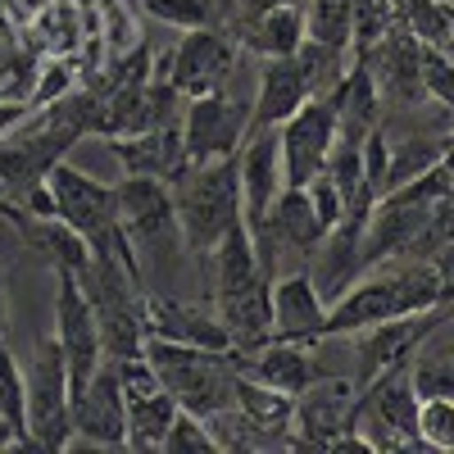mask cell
<instances>
[{
    "instance_id": "obj_3",
    "label": "cell",
    "mask_w": 454,
    "mask_h": 454,
    "mask_svg": "<svg viewBox=\"0 0 454 454\" xmlns=\"http://www.w3.org/2000/svg\"><path fill=\"white\" fill-rule=\"evenodd\" d=\"M141 350L155 364L168 395L182 409L200 413V419L237 400V372H241L237 350H200V346H182V340H164V336H145Z\"/></svg>"
},
{
    "instance_id": "obj_15",
    "label": "cell",
    "mask_w": 454,
    "mask_h": 454,
    "mask_svg": "<svg viewBox=\"0 0 454 454\" xmlns=\"http://www.w3.org/2000/svg\"><path fill=\"white\" fill-rule=\"evenodd\" d=\"M323 323H327V300L314 286V278L305 269L282 273L273 282V340H323Z\"/></svg>"
},
{
    "instance_id": "obj_21",
    "label": "cell",
    "mask_w": 454,
    "mask_h": 454,
    "mask_svg": "<svg viewBox=\"0 0 454 454\" xmlns=\"http://www.w3.org/2000/svg\"><path fill=\"white\" fill-rule=\"evenodd\" d=\"M332 109H336V123L340 132H355V137H368L377 123H382V91L372 82V68L364 59L350 64V73L340 78V87L327 96Z\"/></svg>"
},
{
    "instance_id": "obj_11",
    "label": "cell",
    "mask_w": 454,
    "mask_h": 454,
    "mask_svg": "<svg viewBox=\"0 0 454 454\" xmlns=\"http://www.w3.org/2000/svg\"><path fill=\"white\" fill-rule=\"evenodd\" d=\"M355 404H359V391L346 382V377H314V382L295 395V436H291V445L327 450L332 436L355 427Z\"/></svg>"
},
{
    "instance_id": "obj_16",
    "label": "cell",
    "mask_w": 454,
    "mask_h": 454,
    "mask_svg": "<svg viewBox=\"0 0 454 454\" xmlns=\"http://www.w3.org/2000/svg\"><path fill=\"white\" fill-rule=\"evenodd\" d=\"M145 336H164V340H182V346H200V350H232L218 309H200V305H182V300H164V295H145Z\"/></svg>"
},
{
    "instance_id": "obj_31",
    "label": "cell",
    "mask_w": 454,
    "mask_h": 454,
    "mask_svg": "<svg viewBox=\"0 0 454 454\" xmlns=\"http://www.w3.org/2000/svg\"><path fill=\"white\" fill-rule=\"evenodd\" d=\"M419 436L427 450H454V395H423Z\"/></svg>"
},
{
    "instance_id": "obj_10",
    "label": "cell",
    "mask_w": 454,
    "mask_h": 454,
    "mask_svg": "<svg viewBox=\"0 0 454 454\" xmlns=\"http://www.w3.org/2000/svg\"><path fill=\"white\" fill-rule=\"evenodd\" d=\"M119 205H123V232L137 250H164L182 241V223L173 205V182L160 177H123L119 182Z\"/></svg>"
},
{
    "instance_id": "obj_39",
    "label": "cell",
    "mask_w": 454,
    "mask_h": 454,
    "mask_svg": "<svg viewBox=\"0 0 454 454\" xmlns=\"http://www.w3.org/2000/svg\"><path fill=\"white\" fill-rule=\"evenodd\" d=\"M0 332H5V282H0Z\"/></svg>"
},
{
    "instance_id": "obj_28",
    "label": "cell",
    "mask_w": 454,
    "mask_h": 454,
    "mask_svg": "<svg viewBox=\"0 0 454 454\" xmlns=\"http://www.w3.org/2000/svg\"><path fill=\"white\" fill-rule=\"evenodd\" d=\"M305 5V36L336 51H350L355 42V0H300Z\"/></svg>"
},
{
    "instance_id": "obj_7",
    "label": "cell",
    "mask_w": 454,
    "mask_h": 454,
    "mask_svg": "<svg viewBox=\"0 0 454 454\" xmlns=\"http://www.w3.org/2000/svg\"><path fill=\"white\" fill-rule=\"evenodd\" d=\"M59 273V300H55V332H59V346L68 359V377H73V391L87 387L96 368L105 364V346H100V323L91 309V295L82 286V278L73 269H55Z\"/></svg>"
},
{
    "instance_id": "obj_2",
    "label": "cell",
    "mask_w": 454,
    "mask_h": 454,
    "mask_svg": "<svg viewBox=\"0 0 454 454\" xmlns=\"http://www.w3.org/2000/svg\"><path fill=\"white\" fill-rule=\"evenodd\" d=\"M173 205L182 223V246L200 254H214V246L246 223L241 205V160H209V164H186L173 182Z\"/></svg>"
},
{
    "instance_id": "obj_19",
    "label": "cell",
    "mask_w": 454,
    "mask_h": 454,
    "mask_svg": "<svg viewBox=\"0 0 454 454\" xmlns=\"http://www.w3.org/2000/svg\"><path fill=\"white\" fill-rule=\"evenodd\" d=\"M314 96L305 87V73H300L295 55L291 59H269L259 73V91H254V128H282L286 119H295Z\"/></svg>"
},
{
    "instance_id": "obj_6",
    "label": "cell",
    "mask_w": 454,
    "mask_h": 454,
    "mask_svg": "<svg viewBox=\"0 0 454 454\" xmlns=\"http://www.w3.org/2000/svg\"><path fill=\"white\" fill-rule=\"evenodd\" d=\"M254 128V100H237L227 91L192 100V109L182 114V132H186V160L209 164L241 155V145Z\"/></svg>"
},
{
    "instance_id": "obj_23",
    "label": "cell",
    "mask_w": 454,
    "mask_h": 454,
    "mask_svg": "<svg viewBox=\"0 0 454 454\" xmlns=\"http://www.w3.org/2000/svg\"><path fill=\"white\" fill-rule=\"evenodd\" d=\"M237 404L246 409V419L254 427H263L278 445H291V432H295V395L259 382L250 372H237Z\"/></svg>"
},
{
    "instance_id": "obj_37",
    "label": "cell",
    "mask_w": 454,
    "mask_h": 454,
    "mask_svg": "<svg viewBox=\"0 0 454 454\" xmlns=\"http://www.w3.org/2000/svg\"><path fill=\"white\" fill-rule=\"evenodd\" d=\"M14 441H19V432H14V423L5 419V413H0V450H5V445H14ZM19 445H23V441H19Z\"/></svg>"
},
{
    "instance_id": "obj_12",
    "label": "cell",
    "mask_w": 454,
    "mask_h": 454,
    "mask_svg": "<svg viewBox=\"0 0 454 454\" xmlns=\"http://www.w3.org/2000/svg\"><path fill=\"white\" fill-rule=\"evenodd\" d=\"M237 68V51L223 32L214 27H192L182 36V46L173 51V64H168V82L186 96V100H200V96H214L227 87Z\"/></svg>"
},
{
    "instance_id": "obj_18",
    "label": "cell",
    "mask_w": 454,
    "mask_h": 454,
    "mask_svg": "<svg viewBox=\"0 0 454 454\" xmlns=\"http://www.w3.org/2000/svg\"><path fill=\"white\" fill-rule=\"evenodd\" d=\"M218 318L237 355H254L273 340V278H259L237 295H218Z\"/></svg>"
},
{
    "instance_id": "obj_17",
    "label": "cell",
    "mask_w": 454,
    "mask_h": 454,
    "mask_svg": "<svg viewBox=\"0 0 454 454\" xmlns=\"http://www.w3.org/2000/svg\"><path fill=\"white\" fill-rule=\"evenodd\" d=\"M114 155H119L128 177H160V182H177V173L192 164V160H186V132H182V123L132 132L128 141L114 137Z\"/></svg>"
},
{
    "instance_id": "obj_8",
    "label": "cell",
    "mask_w": 454,
    "mask_h": 454,
    "mask_svg": "<svg viewBox=\"0 0 454 454\" xmlns=\"http://www.w3.org/2000/svg\"><path fill=\"white\" fill-rule=\"evenodd\" d=\"M278 137H282V173H286V186H309L318 173H327V160H332L336 137H340L332 100H309L305 109L295 114V119H286L278 128Z\"/></svg>"
},
{
    "instance_id": "obj_29",
    "label": "cell",
    "mask_w": 454,
    "mask_h": 454,
    "mask_svg": "<svg viewBox=\"0 0 454 454\" xmlns=\"http://www.w3.org/2000/svg\"><path fill=\"white\" fill-rule=\"evenodd\" d=\"M0 413L14 423L19 441L27 445V377L19 372V364L5 346H0Z\"/></svg>"
},
{
    "instance_id": "obj_38",
    "label": "cell",
    "mask_w": 454,
    "mask_h": 454,
    "mask_svg": "<svg viewBox=\"0 0 454 454\" xmlns=\"http://www.w3.org/2000/svg\"><path fill=\"white\" fill-rule=\"evenodd\" d=\"M441 164H445L450 177H454V137H445V155H441Z\"/></svg>"
},
{
    "instance_id": "obj_35",
    "label": "cell",
    "mask_w": 454,
    "mask_h": 454,
    "mask_svg": "<svg viewBox=\"0 0 454 454\" xmlns=\"http://www.w3.org/2000/svg\"><path fill=\"white\" fill-rule=\"evenodd\" d=\"M432 263H436V273H441V282H445V300H454V246H445Z\"/></svg>"
},
{
    "instance_id": "obj_30",
    "label": "cell",
    "mask_w": 454,
    "mask_h": 454,
    "mask_svg": "<svg viewBox=\"0 0 454 454\" xmlns=\"http://www.w3.org/2000/svg\"><path fill=\"white\" fill-rule=\"evenodd\" d=\"M150 19H160L168 27H214L218 19V0H141Z\"/></svg>"
},
{
    "instance_id": "obj_22",
    "label": "cell",
    "mask_w": 454,
    "mask_h": 454,
    "mask_svg": "<svg viewBox=\"0 0 454 454\" xmlns=\"http://www.w3.org/2000/svg\"><path fill=\"white\" fill-rule=\"evenodd\" d=\"M250 377H259V382H269V387H278L286 395H300L323 372H318L314 355L305 350V340H269L263 350H254Z\"/></svg>"
},
{
    "instance_id": "obj_20",
    "label": "cell",
    "mask_w": 454,
    "mask_h": 454,
    "mask_svg": "<svg viewBox=\"0 0 454 454\" xmlns=\"http://www.w3.org/2000/svg\"><path fill=\"white\" fill-rule=\"evenodd\" d=\"M241 46L263 55V59H291L305 42V5H273L259 10L246 23H237Z\"/></svg>"
},
{
    "instance_id": "obj_26",
    "label": "cell",
    "mask_w": 454,
    "mask_h": 454,
    "mask_svg": "<svg viewBox=\"0 0 454 454\" xmlns=\"http://www.w3.org/2000/svg\"><path fill=\"white\" fill-rule=\"evenodd\" d=\"M391 137V132H387ZM445 155V137H427V132H404V137H391V150H387V196L395 186L423 177L427 168H436Z\"/></svg>"
},
{
    "instance_id": "obj_34",
    "label": "cell",
    "mask_w": 454,
    "mask_h": 454,
    "mask_svg": "<svg viewBox=\"0 0 454 454\" xmlns=\"http://www.w3.org/2000/svg\"><path fill=\"white\" fill-rule=\"evenodd\" d=\"M0 10H5L10 23L23 27V23H32L36 14H46V10H51V0H0Z\"/></svg>"
},
{
    "instance_id": "obj_25",
    "label": "cell",
    "mask_w": 454,
    "mask_h": 454,
    "mask_svg": "<svg viewBox=\"0 0 454 454\" xmlns=\"http://www.w3.org/2000/svg\"><path fill=\"white\" fill-rule=\"evenodd\" d=\"M23 227H27V241H32L36 250H46L55 269H73L78 278L91 269V241H87L82 232H73L64 218L42 214L36 223H23Z\"/></svg>"
},
{
    "instance_id": "obj_36",
    "label": "cell",
    "mask_w": 454,
    "mask_h": 454,
    "mask_svg": "<svg viewBox=\"0 0 454 454\" xmlns=\"http://www.w3.org/2000/svg\"><path fill=\"white\" fill-rule=\"evenodd\" d=\"M273 5H300V0H237V23H246L259 10H273Z\"/></svg>"
},
{
    "instance_id": "obj_13",
    "label": "cell",
    "mask_w": 454,
    "mask_h": 454,
    "mask_svg": "<svg viewBox=\"0 0 454 454\" xmlns=\"http://www.w3.org/2000/svg\"><path fill=\"white\" fill-rule=\"evenodd\" d=\"M241 205H246V227L250 237L269 223L278 196L286 192V173H282V137L278 128H259L241 145Z\"/></svg>"
},
{
    "instance_id": "obj_5",
    "label": "cell",
    "mask_w": 454,
    "mask_h": 454,
    "mask_svg": "<svg viewBox=\"0 0 454 454\" xmlns=\"http://www.w3.org/2000/svg\"><path fill=\"white\" fill-rule=\"evenodd\" d=\"M46 192L55 200V218H64L73 232H82L91 246L109 241L114 232H123V205L119 186H105L68 164H55L46 173Z\"/></svg>"
},
{
    "instance_id": "obj_40",
    "label": "cell",
    "mask_w": 454,
    "mask_h": 454,
    "mask_svg": "<svg viewBox=\"0 0 454 454\" xmlns=\"http://www.w3.org/2000/svg\"><path fill=\"white\" fill-rule=\"evenodd\" d=\"M450 350H454V346H450Z\"/></svg>"
},
{
    "instance_id": "obj_33",
    "label": "cell",
    "mask_w": 454,
    "mask_h": 454,
    "mask_svg": "<svg viewBox=\"0 0 454 454\" xmlns=\"http://www.w3.org/2000/svg\"><path fill=\"white\" fill-rule=\"evenodd\" d=\"M423 87H427V100L454 109V55L450 51L423 46Z\"/></svg>"
},
{
    "instance_id": "obj_32",
    "label": "cell",
    "mask_w": 454,
    "mask_h": 454,
    "mask_svg": "<svg viewBox=\"0 0 454 454\" xmlns=\"http://www.w3.org/2000/svg\"><path fill=\"white\" fill-rule=\"evenodd\" d=\"M164 450H168V454H209V450H218V441H214V432H209V423L200 419V413L177 409Z\"/></svg>"
},
{
    "instance_id": "obj_1",
    "label": "cell",
    "mask_w": 454,
    "mask_h": 454,
    "mask_svg": "<svg viewBox=\"0 0 454 454\" xmlns=\"http://www.w3.org/2000/svg\"><path fill=\"white\" fill-rule=\"evenodd\" d=\"M436 305H450V300H445V282L432 259H387L377 273L359 278L346 295L327 305L323 336H355L372 323L423 314Z\"/></svg>"
},
{
    "instance_id": "obj_14",
    "label": "cell",
    "mask_w": 454,
    "mask_h": 454,
    "mask_svg": "<svg viewBox=\"0 0 454 454\" xmlns=\"http://www.w3.org/2000/svg\"><path fill=\"white\" fill-rule=\"evenodd\" d=\"M441 314H445V305L423 309V314H404V318H387V323H372V327L355 332L359 336V387H368L382 368L419 355L423 340L441 327Z\"/></svg>"
},
{
    "instance_id": "obj_4",
    "label": "cell",
    "mask_w": 454,
    "mask_h": 454,
    "mask_svg": "<svg viewBox=\"0 0 454 454\" xmlns=\"http://www.w3.org/2000/svg\"><path fill=\"white\" fill-rule=\"evenodd\" d=\"M27 445L68 450L73 445V377L59 336L42 340L27 364Z\"/></svg>"
},
{
    "instance_id": "obj_24",
    "label": "cell",
    "mask_w": 454,
    "mask_h": 454,
    "mask_svg": "<svg viewBox=\"0 0 454 454\" xmlns=\"http://www.w3.org/2000/svg\"><path fill=\"white\" fill-rule=\"evenodd\" d=\"M177 409L182 404L168 395V387L150 391V395H128V445L132 450H164Z\"/></svg>"
},
{
    "instance_id": "obj_9",
    "label": "cell",
    "mask_w": 454,
    "mask_h": 454,
    "mask_svg": "<svg viewBox=\"0 0 454 454\" xmlns=\"http://www.w3.org/2000/svg\"><path fill=\"white\" fill-rule=\"evenodd\" d=\"M73 436H82L91 445H109V450L128 445V395H123L114 359H105L91 382L73 391Z\"/></svg>"
},
{
    "instance_id": "obj_27",
    "label": "cell",
    "mask_w": 454,
    "mask_h": 454,
    "mask_svg": "<svg viewBox=\"0 0 454 454\" xmlns=\"http://www.w3.org/2000/svg\"><path fill=\"white\" fill-rule=\"evenodd\" d=\"M346 55H350V51L323 46V42H314V36H305V42H300L295 64H300V73H305V87H309V96H314V100H327V96L340 87V78L350 73Z\"/></svg>"
}]
</instances>
